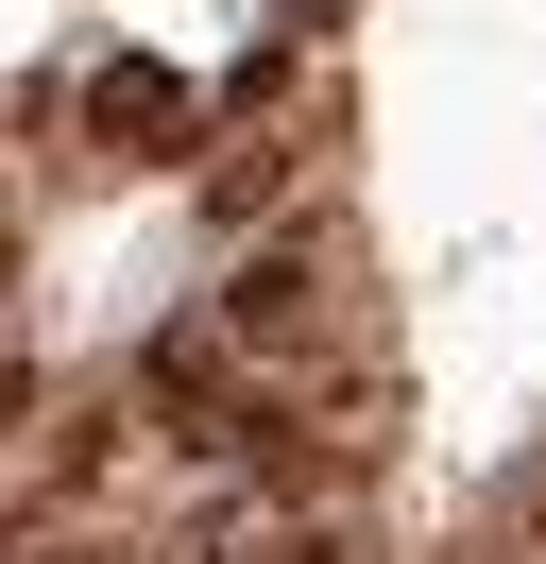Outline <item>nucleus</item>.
<instances>
[{"mask_svg":"<svg viewBox=\"0 0 546 564\" xmlns=\"http://www.w3.org/2000/svg\"><path fill=\"white\" fill-rule=\"evenodd\" d=\"M222 343H273V359L307 343V257H239V291H222Z\"/></svg>","mask_w":546,"mask_h":564,"instance_id":"nucleus-1","label":"nucleus"},{"mask_svg":"<svg viewBox=\"0 0 546 564\" xmlns=\"http://www.w3.org/2000/svg\"><path fill=\"white\" fill-rule=\"evenodd\" d=\"M86 120H102V138H188V86H171V69H102Z\"/></svg>","mask_w":546,"mask_h":564,"instance_id":"nucleus-2","label":"nucleus"},{"mask_svg":"<svg viewBox=\"0 0 546 564\" xmlns=\"http://www.w3.org/2000/svg\"><path fill=\"white\" fill-rule=\"evenodd\" d=\"M18 411H34V377H18V359H0V427H18Z\"/></svg>","mask_w":546,"mask_h":564,"instance_id":"nucleus-3","label":"nucleus"}]
</instances>
